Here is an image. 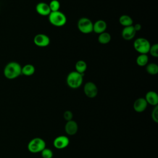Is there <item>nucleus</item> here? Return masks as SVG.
Segmentation results:
<instances>
[{
    "instance_id": "obj_1",
    "label": "nucleus",
    "mask_w": 158,
    "mask_h": 158,
    "mask_svg": "<svg viewBox=\"0 0 158 158\" xmlns=\"http://www.w3.org/2000/svg\"><path fill=\"white\" fill-rule=\"evenodd\" d=\"M3 74L7 79H15L22 74V66L17 62H9L4 67Z\"/></svg>"
},
{
    "instance_id": "obj_2",
    "label": "nucleus",
    "mask_w": 158,
    "mask_h": 158,
    "mask_svg": "<svg viewBox=\"0 0 158 158\" xmlns=\"http://www.w3.org/2000/svg\"><path fill=\"white\" fill-rule=\"evenodd\" d=\"M83 74L80 73L76 71H72L67 77L66 81L67 85L72 89L79 88L83 83Z\"/></svg>"
},
{
    "instance_id": "obj_3",
    "label": "nucleus",
    "mask_w": 158,
    "mask_h": 158,
    "mask_svg": "<svg viewBox=\"0 0 158 158\" xmlns=\"http://www.w3.org/2000/svg\"><path fill=\"white\" fill-rule=\"evenodd\" d=\"M45 148V141L40 137H36L31 139L27 145L28 150L31 153L41 152Z\"/></svg>"
},
{
    "instance_id": "obj_4",
    "label": "nucleus",
    "mask_w": 158,
    "mask_h": 158,
    "mask_svg": "<svg viewBox=\"0 0 158 158\" xmlns=\"http://www.w3.org/2000/svg\"><path fill=\"white\" fill-rule=\"evenodd\" d=\"M49 22L54 26L62 27L67 22L65 15L62 12L58 10L56 12H51L48 15Z\"/></svg>"
},
{
    "instance_id": "obj_5",
    "label": "nucleus",
    "mask_w": 158,
    "mask_h": 158,
    "mask_svg": "<svg viewBox=\"0 0 158 158\" xmlns=\"http://www.w3.org/2000/svg\"><path fill=\"white\" fill-rule=\"evenodd\" d=\"M151 44L149 41L144 38H138L133 43L135 49L139 54H146L149 52Z\"/></svg>"
},
{
    "instance_id": "obj_6",
    "label": "nucleus",
    "mask_w": 158,
    "mask_h": 158,
    "mask_svg": "<svg viewBox=\"0 0 158 158\" xmlns=\"http://www.w3.org/2000/svg\"><path fill=\"white\" fill-rule=\"evenodd\" d=\"M77 27L82 33L88 34L93 32V23L86 17H81L77 22Z\"/></svg>"
},
{
    "instance_id": "obj_7",
    "label": "nucleus",
    "mask_w": 158,
    "mask_h": 158,
    "mask_svg": "<svg viewBox=\"0 0 158 158\" xmlns=\"http://www.w3.org/2000/svg\"><path fill=\"white\" fill-rule=\"evenodd\" d=\"M83 91L88 98H94L98 93V89L95 83L92 81H88L84 85Z\"/></svg>"
},
{
    "instance_id": "obj_8",
    "label": "nucleus",
    "mask_w": 158,
    "mask_h": 158,
    "mask_svg": "<svg viewBox=\"0 0 158 158\" xmlns=\"http://www.w3.org/2000/svg\"><path fill=\"white\" fill-rule=\"evenodd\" d=\"M69 143L70 140L67 136L60 135L54 139L53 145L57 149H63L69 146Z\"/></svg>"
},
{
    "instance_id": "obj_9",
    "label": "nucleus",
    "mask_w": 158,
    "mask_h": 158,
    "mask_svg": "<svg viewBox=\"0 0 158 158\" xmlns=\"http://www.w3.org/2000/svg\"><path fill=\"white\" fill-rule=\"evenodd\" d=\"M33 42L38 47H46L49 44L50 39L46 35L39 33L35 36Z\"/></svg>"
},
{
    "instance_id": "obj_10",
    "label": "nucleus",
    "mask_w": 158,
    "mask_h": 158,
    "mask_svg": "<svg viewBox=\"0 0 158 158\" xmlns=\"http://www.w3.org/2000/svg\"><path fill=\"white\" fill-rule=\"evenodd\" d=\"M64 129L65 133L67 135L70 136H73L77 133L78 130V126L77 123L75 120H72L66 122Z\"/></svg>"
},
{
    "instance_id": "obj_11",
    "label": "nucleus",
    "mask_w": 158,
    "mask_h": 158,
    "mask_svg": "<svg viewBox=\"0 0 158 158\" xmlns=\"http://www.w3.org/2000/svg\"><path fill=\"white\" fill-rule=\"evenodd\" d=\"M148 103L144 98H139L136 99L133 105V109L138 113L144 112L147 108Z\"/></svg>"
},
{
    "instance_id": "obj_12",
    "label": "nucleus",
    "mask_w": 158,
    "mask_h": 158,
    "mask_svg": "<svg viewBox=\"0 0 158 158\" xmlns=\"http://www.w3.org/2000/svg\"><path fill=\"white\" fill-rule=\"evenodd\" d=\"M36 11L38 14L43 16L49 15V14L51 13L49 4L44 2H41L36 4Z\"/></svg>"
},
{
    "instance_id": "obj_13",
    "label": "nucleus",
    "mask_w": 158,
    "mask_h": 158,
    "mask_svg": "<svg viewBox=\"0 0 158 158\" xmlns=\"http://www.w3.org/2000/svg\"><path fill=\"white\" fill-rule=\"evenodd\" d=\"M136 33L133 25L125 27L122 31V36L125 40H131L135 37Z\"/></svg>"
},
{
    "instance_id": "obj_14",
    "label": "nucleus",
    "mask_w": 158,
    "mask_h": 158,
    "mask_svg": "<svg viewBox=\"0 0 158 158\" xmlns=\"http://www.w3.org/2000/svg\"><path fill=\"white\" fill-rule=\"evenodd\" d=\"M148 104H150L153 106H157L158 104V95L154 91H149L146 93L145 98Z\"/></svg>"
},
{
    "instance_id": "obj_15",
    "label": "nucleus",
    "mask_w": 158,
    "mask_h": 158,
    "mask_svg": "<svg viewBox=\"0 0 158 158\" xmlns=\"http://www.w3.org/2000/svg\"><path fill=\"white\" fill-rule=\"evenodd\" d=\"M107 28L106 22L102 20H98L93 23V31L97 34L104 32Z\"/></svg>"
},
{
    "instance_id": "obj_16",
    "label": "nucleus",
    "mask_w": 158,
    "mask_h": 158,
    "mask_svg": "<svg viewBox=\"0 0 158 158\" xmlns=\"http://www.w3.org/2000/svg\"><path fill=\"white\" fill-rule=\"evenodd\" d=\"M118 20H119V23L122 26H123L124 27L133 25V20L131 19V17H130L128 15H121L120 17Z\"/></svg>"
},
{
    "instance_id": "obj_17",
    "label": "nucleus",
    "mask_w": 158,
    "mask_h": 158,
    "mask_svg": "<svg viewBox=\"0 0 158 158\" xmlns=\"http://www.w3.org/2000/svg\"><path fill=\"white\" fill-rule=\"evenodd\" d=\"M35 72V67L31 64H26L22 67V74L25 76H31Z\"/></svg>"
},
{
    "instance_id": "obj_18",
    "label": "nucleus",
    "mask_w": 158,
    "mask_h": 158,
    "mask_svg": "<svg viewBox=\"0 0 158 158\" xmlns=\"http://www.w3.org/2000/svg\"><path fill=\"white\" fill-rule=\"evenodd\" d=\"M110 40H111L110 35L109 33L106 31L99 34V36L98 38V42L102 44H106L109 43L110 41Z\"/></svg>"
},
{
    "instance_id": "obj_19",
    "label": "nucleus",
    "mask_w": 158,
    "mask_h": 158,
    "mask_svg": "<svg viewBox=\"0 0 158 158\" xmlns=\"http://www.w3.org/2000/svg\"><path fill=\"white\" fill-rule=\"evenodd\" d=\"M149 58L147 54H139V56L136 57V62L138 65L140 67H143L146 65L148 64Z\"/></svg>"
},
{
    "instance_id": "obj_20",
    "label": "nucleus",
    "mask_w": 158,
    "mask_h": 158,
    "mask_svg": "<svg viewBox=\"0 0 158 158\" xmlns=\"http://www.w3.org/2000/svg\"><path fill=\"white\" fill-rule=\"evenodd\" d=\"M86 69H87V64L84 60H79L76 62V64H75V71L76 72H77L80 73H81V74H84Z\"/></svg>"
},
{
    "instance_id": "obj_21",
    "label": "nucleus",
    "mask_w": 158,
    "mask_h": 158,
    "mask_svg": "<svg viewBox=\"0 0 158 158\" xmlns=\"http://www.w3.org/2000/svg\"><path fill=\"white\" fill-rule=\"evenodd\" d=\"M146 70L150 75H156L158 73V65L155 63H149L146 65Z\"/></svg>"
},
{
    "instance_id": "obj_22",
    "label": "nucleus",
    "mask_w": 158,
    "mask_h": 158,
    "mask_svg": "<svg viewBox=\"0 0 158 158\" xmlns=\"http://www.w3.org/2000/svg\"><path fill=\"white\" fill-rule=\"evenodd\" d=\"M49 6L51 12H56V11L59 10L60 4L59 1L52 0L49 4Z\"/></svg>"
},
{
    "instance_id": "obj_23",
    "label": "nucleus",
    "mask_w": 158,
    "mask_h": 158,
    "mask_svg": "<svg viewBox=\"0 0 158 158\" xmlns=\"http://www.w3.org/2000/svg\"><path fill=\"white\" fill-rule=\"evenodd\" d=\"M41 154L43 158H52L53 157V152L52 150L46 148L41 152Z\"/></svg>"
},
{
    "instance_id": "obj_24",
    "label": "nucleus",
    "mask_w": 158,
    "mask_h": 158,
    "mask_svg": "<svg viewBox=\"0 0 158 158\" xmlns=\"http://www.w3.org/2000/svg\"><path fill=\"white\" fill-rule=\"evenodd\" d=\"M149 52L152 57H158V44H154L152 46L151 45Z\"/></svg>"
},
{
    "instance_id": "obj_25",
    "label": "nucleus",
    "mask_w": 158,
    "mask_h": 158,
    "mask_svg": "<svg viewBox=\"0 0 158 158\" xmlns=\"http://www.w3.org/2000/svg\"><path fill=\"white\" fill-rule=\"evenodd\" d=\"M151 118L155 123H158V106H154L151 112Z\"/></svg>"
},
{
    "instance_id": "obj_26",
    "label": "nucleus",
    "mask_w": 158,
    "mask_h": 158,
    "mask_svg": "<svg viewBox=\"0 0 158 158\" xmlns=\"http://www.w3.org/2000/svg\"><path fill=\"white\" fill-rule=\"evenodd\" d=\"M73 113L70 110H65L63 114V117L67 122L73 120Z\"/></svg>"
},
{
    "instance_id": "obj_27",
    "label": "nucleus",
    "mask_w": 158,
    "mask_h": 158,
    "mask_svg": "<svg viewBox=\"0 0 158 158\" xmlns=\"http://www.w3.org/2000/svg\"><path fill=\"white\" fill-rule=\"evenodd\" d=\"M133 28H134V29L136 31H139L141 29V25L139 23H136L135 25H133Z\"/></svg>"
}]
</instances>
